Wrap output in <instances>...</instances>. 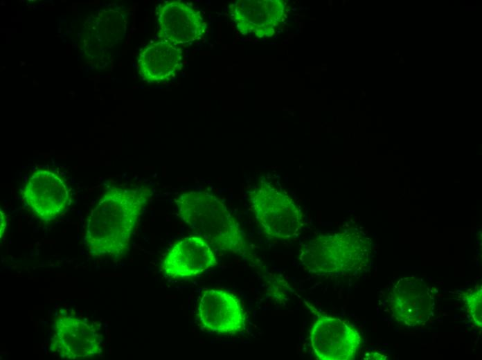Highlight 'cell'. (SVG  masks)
Returning <instances> with one entry per match:
<instances>
[{
  "instance_id": "6da1fadb",
  "label": "cell",
  "mask_w": 482,
  "mask_h": 360,
  "mask_svg": "<svg viewBox=\"0 0 482 360\" xmlns=\"http://www.w3.org/2000/svg\"><path fill=\"white\" fill-rule=\"evenodd\" d=\"M150 196L145 187H113L106 191L87 219L84 242L89 255L119 258L127 253Z\"/></svg>"
},
{
  "instance_id": "7a4b0ae2",
  "label": "cell",
  "mask_w": 482,
  "mask_h": 360,
  "mask_svg": "<svg viewBox=\"0 0 482 360\" xmlns=\"http://www.w3.org/2000/svg\"><path fill=\"white\" fill-rule=\"evenodd\" d=\"M175 203L179 218L212 247L255 262L244 231L215 195L193 190L179 195Z\"/></svg>"
},
{
  "instance_id": "3957f363",
  "label": "cell",
  "mask_w": 482,
  "mask_h": 360,
  "mask_svg": "<svg viewBox=\"0 0 482 360\" xmlns=\"http://www.w3.org/2000/svg\"><path fill=\"white\" fill-rule=\"evenodd\" d=\"M371 253L370 240L349 229L312 239L301 246L298 260L312 273L354 274L367 267Z\"/></svg>"
},
{
  "instance_id": "277c9868",
  "label": "cell",
  "mask_w": 482,
  "mask_h": 360,
  "mask_svg": "<svg viewBox=\"0 0 482 360\" xmlns=\"http://www.w3.org/2000/svg\"><path fill=\"white\" fill-rule=\"evenodd\" d=\"M249 202L258 223L267 237L289 240L301 232L303 220L298 206L265 178L249 192Z\"/></svg>"
},
{
  "instance_id": "5b68a950",
  "label": "cell",
  "mask_w": 482,
  "mask_h": 360,
  "mask_svg": "<svg viewBox=\"0 0 482 360\" xmlns=\"http://www.w3.org/2000/svg\"><path fill=\"white\" fill-rule=\"evenodd\" d=\"M102 336L91 321L71 315H59L54 321L50 350L61 358L84 359L102 352Z\"/></svg>"
},
{
  "instance_id": "8992f818",
  "label": "cell",
  "mask_w": 482,
  "mask_h": 360,
  "mask_svg": "<svg viewBox=\"0 0 482 360\" xmlns=\"http://www.w3.org/2000/svg\"><path fill=\"white\" fill-rule=\"evenodd\" d=\"M361 336L348 322L338 318L320 316L310 333L315 357L321 360L355 359Z\"/></svg>"
},
{
  "instance_id": "52a82bcc",
  "label": "cell",
  "mask_w": 482,
  "mask_h": 360,
  "mask_svg": "<svg viewBox=\"0 0 482 360\" xmlns=\"http://www.w3.org/2000/svg\"><path fill=\"white\" fill-rule=\"evenodd\" d=\"M434 304L430 287L416 276H404L393 287L390 301L393 316L407 326L425 325L433 315Z\"/></svg>"
},
{
  "instance_id": "ba28073f",
  "label": "cell",
  "mask_w": 482,
  "mask_h": 360,
  "mask_svg": "<svg viewBox=\"0 0 482 360\" xmlns=\"http://www.w3.org/2000/svg\"><path fill=\"white\" fill-rule=\"evenodd\" d=\"M24 203L42 220L49 222L69 204V190L63 179L50 170L34 172L21 191Z\"/></svg>"
},
{
  "instance_id": "9c48e42d",
  "label": "cell",
  "mask_w": 482,
  "mask_h": 360,
  "mask_svg": "<svg viewBox=\"0 0 482 360\" xmlns=\"http://www.w3.org/2000/svg\"><path fill=\"white\" fill-rule=\"evenodd\" d=\"M197 317L203 329L216 334H235L245 327L240 300L233 294L222 289H208L202 294Z\"/></svg>"
},
{
  "instance_id": "30bf717a",
  "label": "cell",
  "mask_w": 482,
  "mask_h": 360,
  "mask_svg": "<svg viewBox=\"0 0 482 360\" xmlns=\"http://www.w3.org/2000/svg\"><path fill=\"white\" fill-rule=\"evenodd\" d=\"M217 264L212 246L202 237L192 235L172 246L166 254L161 268L166 277L189 278L204 273Z\"/></svg>"
},
{
  "instance_id": "8fae6325",
  "label": "cell",
  "mask_w": 482,
  "mask_h": 360,
  "mask_svg": "<svg viewBox=\"0 0 482 360\" xmlns=\"http://www.w3.org/2000/svg\"><path fill=\"white\" fill-rule=\"evenodd\" d=\"M159 37L174 44L191 43L205 34L206 24L200 12L178 0L162 3L157 9Z\"/></svg>"
},
{
  "instance_id": "7c38bea8",
  "label": "cell",
  "mask_w": 482,
  "mask_h": 360,
  "mask_svg": "<svg viewBox=\"0 0 482 360\" xmlns=\"http://www.w3.org/2000/svg\"><path fill=\"white\" fill-rule=\"evenodd\" d=\"M182 64V51L175 44L163 40L146 46L141 51L138 61L141 75L152 83L172 79Z\"/></svg>"
},
{
  "instance_id": "4fadbf2b",
  "label": "cell",
  "mask_w": 482,
  "mask_h": 360,
  "mask_svg": "<svg viewBox=\"0 0 482 360\" xmlns=\"http://www.w3.org/2000/svg\"><path fill=\"white\" fill-rule=\"evenodd\" d=\"M231 16L244 35H269L276 20V6L271 1H238L231 8Z\"/></svg>"
},
{
  "instance_id": "5bb4252c",
  "label": "cell",
  "mask_w": 482,
  "mask_h": 360,
  "mask_svg": "<svg viewBox=\"0 0 482 360\" xmlns=\"http://www.w3.org/2000/svg\"><path fill=\"white\" fill-rule=\"evenodd\" d=\"M467 312L477 327L482 326V291L481 287L465 295Z\"/></svg>"
}]
</instances>
